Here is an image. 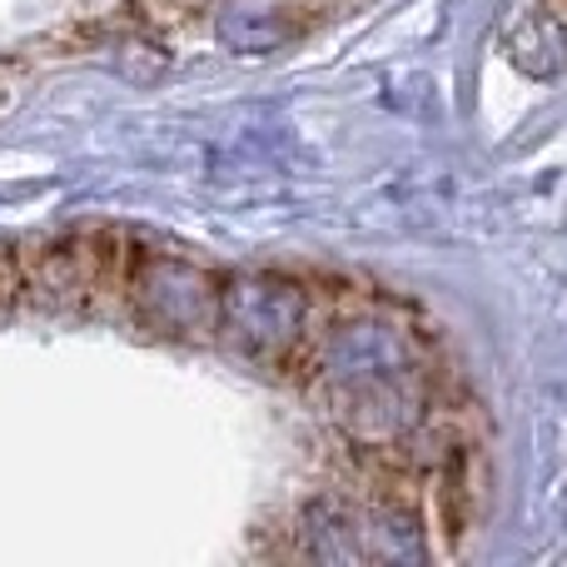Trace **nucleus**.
<instances>
[]
</instances>
